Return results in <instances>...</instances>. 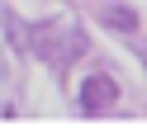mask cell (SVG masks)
Returning a JSON list of instances; mask_svg holds the SVG:
<instances>
[{
  "label": "cell",
  "mask_w": 147,
  "mask_h": 137,
  "mask_svg": "<svg viewBox=\"0 0 147 137\" xmlns=\"http://www.w3.org/2000/svg\"><path fill=\"white\" fill-rule=\"evenodd\" d=\"M109 104H119L114 76H86L81 80V114H105Z\"/></svg>",
  "instance_id": "cell-1"
},
{
  "label": "cell",
  "mask_w": 147,
  "mask_h": 137,
  "mask_svg": "<svg viewBox=\"0 0 147 137\" xmlns=\"http://www.w3.org/2000/svg\"><path fill=\"white\" fill-rule=\"evenodd\" d=\"M105 24H109V29H123V33H133V29H138V14L128 10V5H109V10H105Z\"/></svg>",
  "instance_id": "cell-2"
}]
</instances>
